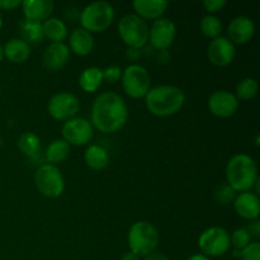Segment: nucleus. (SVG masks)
<instances>
[{
    "mask_svg": "<svg viewBox=\"0 0 260 260\" xmlns=\"http://www.w3.org/2000/svg\"><path fill=\"white\" fill-rule=\"evenodd\" d=\"M90 117L94 128L103 134H114L126 124L128 108L119 94L104 91L94 99Z\"/></svg>",
    "mask_w": 260,
    "mask_h": 260,
    "instance_id": "1",
    "label": "nucleus"
},
{
    "mask_svg": "<svg viewBox=\"0 0 260 260\" xmlns=\"http://www.w3.org/2000/svg\"><path fill=\"white\" fill-rule=\"evenodd\" d=\"M144 99L146 108L156 117L174 116L185 103L183 90L174 85L154 86L147 91Z\"/></svg>",
    "mask_w": 260,
    "mask_h": 260,
    "instance_id": "2",
    "label": "nucleus"
},
{
    "mask_svg": "<svg viewBox=\"0 0 260 260\" xmlns=\"http://www.w3.org/2000/svg\"><path fill=\"white\" fill-rule=\"evenodd\" d=\"M258 168L251 156L234 155L226 165V180L235 192H249L258 182Z\"/></svg>",
    "mask_w": 260,
    "mask_h": 260,
    "instance_id": "3",
    "label": "nucleus"
},
{
    "mask_svg": "<svg viewBox=\"0 0 260 260\" xmlns=\"http://www.w3.org/2000/svg\"><path fill=\"white\" fill-rule=\"evenodd\" d=\"M129 251L137 256H146L154 253L159 245V233L152 223L147 221H137L128 231Z\"/></svg>",
    "mask_w": 260,
    "mask_h": 260,
    "instance_id": "4",
    "label": "nucleus"
},
{
    "mask_svg": "<svg viewBox=\"0 0 260 260\" xmlns=\"http://www.w3.org/2000/svg\"><path fill=\"white\" fill-rule=\"evenodd\" d=\"M114 19V9L108 2H94L86 5L80 14L81 28L90 33L106 30Z\"/></svg>",
    "mask_w": 260,
    "mask_h": 260,
    "instance_id": "5",
    "label": "nucleus"
},
{
    "mask_svg": "<svg viewBox=\"0 0 260 260\" xmlns=\"http://www.w3.org/2000/svg\"><path fill=\"white\" fill-rule=\"evenodd\" d=\"M118 35L127 48H144L149 41V25L136 14H126L118 23Z\"/></svg>",
    "mask_w": 260,
    "mask_h": 260,
    "instance_id": "6",
    "label": "nucleus"
},
{
    "mask_svg": "<svg viewBox=\"0 0 260 260\" xmlns=\"http://www.w3.org/2000/svg\"><path fill=\"white\" fill-rule=\"evenodd\" d=\"M122 88L123 91L134 99L145 98L151 89V79L146 68L139 63H131L122 70Z\"/></svg>",
    "mask_w": 260,
    "mask_h": 260,
    "instance_id": "7",
    "label": "nucleus"
},
{
    "mask_svg": "<svg viewBox=\"0 0 260 260\" xmlns=\"http://www.w3.org/2000/svg\"><path fill=\"white\" fill-rule=\"evenodd\" d=\"M35 183L42 196L47 198L60 197L65 189V179L56 165L43 164L35 173Z\"/></svg>",
    "mask_w": 260,
    "mask_h": 260,
    "instance_id": "8",
    "label": "nucleus"
},
{
    "mask_svg": "<svg viewBox=\"0 0 260 260\" xmlns=\"http://www.w3.org/2000/svg\"><path fill=\"white\" fill-rule=\"evenodd\" d=\"M198 246L203 255L208 258L222 256L230 250V234L226 229L213 226L201 234L198 239Z\"/></svg>",
    "mask_w": 260,
    "mask_h": 260,
    "instance_id": "9",
    "label": "nucleus"
},
{
    "mask_svg": "<svg viewBox=\"0 0 260 260\" xmlns=\"http://www.w3.org/2000/svg\"><path fill=\"white\" fill-rule=\"evenodd\" d=\"M80 109V101L78 96L69 91H60L53 94L47 103V111L56 121L66 122L74 118Z\"/></svg>",
    "mask_w": 260,
    "mask_h": 260,
    "instance_id": "10",
    "label": "nucleus"
},
{
    "mask_svg": "<svg viewBox=\"0 0 260 260\" xmlns=\"http://www.w3.org/2000/svg\"><path fill=\"white\" fill-rule=\"evenodd\" d=\"M61 134H62V140H65L69 145L84 146L93 140L94 127L88 119L83 117H74L63 122Z\"/></svg>",
    "mask_w": 260,
    "mask_h": 260,
    "instance_id": "11",
    "label": "nucleus"
},
{
    "mask_svg": "<svg viewBox=\"0 0 260 260\" xmlns=\"http://www.w3.org/2000/svg\"><path fill=\"white\" fill-rule=\"evenodd\" d=\"M177 36V27L169 18H160L154 20L149 28L150 45L156 51H167L173 45Z\"/></svg>",
    "mask_w": 260,
    "mask_h": 260,
    "instance_id": "12",
    "label": "nucleus"
},
{
    "mask_svg": "<svg viewBox=\"0 0 260 260\" xmlns=\"http://www.w3.org/2000/svg\"><path fill=\"white\" fill-rule=\"evenodd\" d=\"M236 55L235 45L228 37L213 38L207 47V57L212 65L225 68L230 65Z\"/></svg>",
    "mask_w": 260,
    "mask_h": 260,
    "instance_id": "13",
    "label": "nucleus"
},
{
    "mask_svg": "<svg viewBox=\"0 0 260 260\" xmlns=\"http://www.w3.org/2000/svg\"><path fill=\"white\" fill-rule=\"evenodd\" d=\"M211 113L218 118L233 117L239 109V101L235 94L228 90H216L210 95L207 102Z\"/></svg>",
    "mask_w": 260,
    "mask_h": 260,
    "instance_id": "14",
    "label": "nucleus"
},
{
    "mask_svg": "<svg viewBox=\"0 0 260 260\" xmlns=\"http://www.w3.org/2000/svg\"><path fill=\"white\" fill-rule=\"evenodd\" d=\"M254 33H255V24L253 19L246 15L235 17L228 27V38L234 45H245L253 38Z\"/></svg>",
    "mask_w": 260,
    "mask_h": 260,
    "instance_id": "15",
    "label": "nucleus"
},
{
    "mask_svg": "<svg viewBox=\"0 0 260 260\" xmlns=\"http://www.w3.org/2000/svg\"><path fill=\"white\" fill-rule=\"evenodd\" d=\"M234 208L236 213L244 220H258L260 215V201L255 192H243L236 194L234 200Z\"/></svg>",
    "mask_w": 260,
    "mask_h": 260,
    "instance_id": "16",
    "label": "nucleus"
},
{
    "mask_svg": "<svg viewBox=\"0 0 260 260\" xmlns=\"http://www.w3.org/2000/svg\"><path fill=\"white\" fill-rule=\"evenodd\" d=\"M70 50L63 42H51L43 52L42 61L45 68L51 71H57L68 63Z\"/></svg>",
    "mask_w": 260,
    "mask_h": 260,
    "instance_id": "17",
    "label": "nucleus"
},
{
    "mask_svg": "<svg viewBox=\"0 0 260 260\" xmlns=\"http://www.w3.org/2000/svg\"><path fill=\"white\" fill-rule=\"evenodd\" d=\"M22 10L24 19L42 23L52 14L55 3L52 0H23Z\"/></svg>",
    "mask_w": 260,
    "mask_h": 260,
    "instance_id": "18",
    "label": "nucleus"
},
{
    "mask_svg": "<svg viewBox=\"0 0 260 260\" xmlns=\"http://www.w3.org/2000/svg\"><path fill=\"white\" fill-rule=\"evenodd\" d=\"M168 5L169 3L164 0H135L132 3L135 14L145 22L160 19L167 10Z\"/></svg>",
    "mask_w": 260,
    "mask_h": 260,
    "instance_id": "19",
    "label": "nucleus"
},
{
    "mask_svg": "<svg viewBox=\"0 0 260 260\" xmlns=\"http://www.w3.org/2000/svg\"><path fill=\"white\" fill-rule=\"evenodd\" d=\"M69 50L78 56H88L94 48L93 35L84 28H76L69 36Z\"/></svg>",
    "mask_w": 260,
    "mask_h": 260,
    "instance_id": "20",
    "label": "nucleus"
},
{
    "mask_svg": "<svg viewBox=\"0 0 260 260\" xmlns=\"http://www.w3.org/2000/svg\"><path fill=\"white\" fill-rule=\"evenodd\" d=\"M3 55L14 63H22L29 58L30 47L22 38H12L3 47Z\"/></svg>",
    "mask_w": 260,
    "mask_h": 260,
    "instance_id": "21",
    "label": "nucleus"
},
{
    "mask_svg": "<svg viewBox=\"0 0 260 260\" xmlns=\"http://www.w3.org/2000/svg\"><path fill=\"white\" fill-rule=\"evenodd\" d=\"M84 161L93 170L106 169L109 164L108 151L101 145H90L84 152Z\"/></svg>",
    "mask_w": 260,
    "mask_h": 260,
    "instance_id": "22",
    "label": "nucleus"
},
{
    "mask_svg": "<svg viewBox=\"0 0 260 260\" xmlns=\"http://www.w3.org/2000/svg\"><path fill=\"white\" fill-rule=\"evenodd\" d=\"M102 83H103V73L102 69L95 66L84 69L79 76V86L86 93H95L101 88Z\"/></svg>",
    "mask_w": 260,
    "mask_h": 260,
    "instance_id": "23",
    "label": "nucleus"
},
{
    "mask_svg": "<svg viewBox=\"0 0 260 260\" xmlns=\"http://www.w3.org/2000/svg\"><path fill=\"white\" fill-rule=\"evenodd\" d=\"M42 30L43 37L51 42H62L68 37V27L65 22L55 17H50L42 22Z\"/></svg>",
    "mask_w": 260,
    "mask_h": 260,
    "instance_id": "24",
    "label": "nucleus"
},
{
    "mask_svg": "<svg viewBox=\"0 0 260 260\" xmlns=\"http://www.w3.org/2000/svg\"><path fill=\"white\" fill-rule=\"evenodd\" d=\"M69 155H70V145L62 139L51 141L46 150V159H47L48 164L52 165H57L65 161Z\"/></svg>",
    "mask_w": 260,
    "mask_h": 260,
    "instance_id": "25",
    "label": "nucleus"
},
{
    "mask_svg": "<svg viewBox=\"0 0 260 260\" xmlns=\"http://www.w3.org/2000/svg\"><path fill=\"white\" fill-rule=\"evenodd\" d=\"M17 145L20 152L28 157L36 156L41 150L40 137L33 132H24V134L20 135Z\"/></svg>",
    "mask_w": 260,
    "mask_h": 260,
    "instance_id": "26",
    "label": "nucleus"
},
{
    "mask_svg": "<svg viewBox=\"0 0 260 260\" xmlns=\"http://www.w3.org/2000/svg\"><path fill=\"white\" fill-rule=\"evenodd\" d=\"M20 33H22V40L24 42L29 43H40L43 40L42 23L32 22V20L23 19L20 22Z\"/></svg>",
    "mask_w": 260,
    "mask_h": 260,
    "instance_id": "27",
    "label": "nucleus"
},
{
    "mask_svg": "<svg viewBox=\"0 0 260 260\" xmlns=\"http://www.w3.org/2000/svg\"><path fill=\"white\" fill-rule=\"evenodd\" d=\"M258 81L254 78H244L240 80L236 85V94L235 96L238 101H250V99L255 98L258 94Z\"/></svg>",
    "mask_w": 260,
    "mask_h": 260,
    "instance_id": "28",
    "label": "nucleus"
},
{
    "mask_svg": "<svg viewBox=\"0 0 260 260\" xmlns=\"http://www.w3.org/2000/svg\"><path fill=\"white\" fill-rule=\"evenodd\" d=\"M200 27L203 36H206L207 38H211V40L220 37L221 32H222V23H221L220 18L212 14L205 15L202 18V20H201Z\"/></svg>",
    "mask_w": 260,
    "mask_h": 260,
    "instance_id": "29",
    "label": "nucleus"
},
{
    "mask_svg": "<svg viewBox=\"0 0 260 260\" xmlns=\"http://www.w3.org/2000/svg\"><path fill=\"white\" fill-rule=\"evenodd\" d=\"M250 243H251V236L249 235L246 228H238L230 235V244L235 248V250L241 251Z\"/></svg>",
    "mask_w": 260,
    "mask_h": 260,
    "instance_id": "30",
    "label": "nucleus"
},
{
    "mask_svg": "<svg viewBox=\"0 0 260 260\" xmlns=\"http://www.w3.org/2000/svg\"><path fill=\"white\" fill-rule=\"evenodd\" d=\"M235 197H236V192L228 184V183L220 185L218 189L216 190L215 193L216 201H217L218 203H221V205H229V203L234 202Z\"/></svg>",
    "mask_w": 260,
    "mask_h": 260,
    "instance_id": "31",
    "label": "nucleus"
},
{
    "mask_svg": "<svg viewBox=\"0 0 260 260\" xmlns=\"http://www.w3.org/2000/svg\"><path fill=\"white\" fill-rule=\"evenodd\" d=\"M241 260H260V244L251 241L246 248L241 250Z\"/></svg>",
    "mask_w": 260,
    "mask_h": 260,
    "instance_id": "32",
    "label": "nucleus"
},
{
    "mask_svg": "<svg viewBox=\"0 0 260 260\" xmlns=\"http://www.w3.org/2000/svg\"><path fill=\"white\" fill-rule=\"evenodd\" d=\"M102 73H103V81L106 80L113 84L121 79L122 69L119 66H107L104 70H102Z\"/></svg>",
    "mask_w": 260,
    "mask_h": 260,
    "instance_id": "33",
    "label": "nucleus"
},
{
    "mask_svg": "<svg viewBox=\"0 0 260 260\" xmlns=\"http://www.w3.org/2000/svg\"><path fill=\"white\" fill-rule=\"evenodd\" d=\"M203 7L208 14L215 15V13L221 12L226 7V0H205Z\"/></svg>",
    "mask_w": 260,
    "mask_h": 260,
    "instance_id": "34",
    "label": "nucleus"
},
{
    "mask_svg": "<svg viewBox=\"0 0 260 260\" xmlns=\"http://www.w3.org/2000/svg\"><path fill=\"white\" fill-rule=\"evenodd\" d=\"M22 4L19 0H0V10H13Z\"/></svg>",
    "mask_w": 260,
    "mask_h": 260,
    "instance_id": "35",
    "label": "nucleus"
},
{
    "mask_svg": "<svg viewBox=\"0 0 260 260\" xmlns=\"http://www.w3.org/2000/svg\"><path fill=\"white\" fill-rule=\"evenodd\" d=\"M246 230H248L249 235H250L251 238H259V235H260V222L258 220L251 221V222L249 223L248 228H246Z\"/></svg>",
    "mask_w": 260,
    "mask_h": 260,
    "instance_id": "36",
    "label": "nucleus"
},
{
    "mask_svg": "<svg viewBox=\"0 0 260 260\" xmlns=\"http://www.w3.org/2000/svg\"><path fill=\"white\" fill-rule=\"evenodd\" d=\"M142 48H127L126 51V56L128 60L131 61H136L141 57L142 55Z\"/></svg>",
    "mask_w": 260,
    "mask_h": 260,
    "instance_id": "37",
    "label": "nucleus"
},
{
    "mask_svg": "<svg viewBox=\"0 0 260 260\" xmlns=\"http://www.w3.org/2000/svg\"><path fill=\"white\" fill-rule=\"evenodd\" d=\"M144 260H169V258H168L167 255H164V254L154 251V253H151V254H149V255L145 256Z\"/></svg>",
    "mask_w": 260,
    "mask_h": 260,
    "instance_id": "38",
    "label": "nucleus"
},
{
    "mask_svg": "<svg viewBox=\"0 0 260 260\" xmlns=\"http://www.w3.org/2000/svg\"><path fill=\"white\" fill-rule=\"evenodd\" d=\"M121 260H140V256H137L136 254H134L132 251H128V253L123 254Z\"/></svg>",
    "mask_w": 260,
    "mask_h": 260,
    "instance_id": "39",
    "label": "nucleus"
},
{
    "mask_svg": "<svg viewBox=\"0 0 260 260\" xmlns=\"http://www.w3.org/2000/svg\"><path fill=\"white\" fill-rule=\"evenodd\" d=\"M187 260H211V258L203 255V254H194V255L189 256Z\"/></svg>",
    "mask_w": 260,
    "mask_h": 260,
    "instance_id": "40",
    "label": "nucleus"
},
{
    "mask_svg": "<svg viewBox=\"0 0 260 260\" xmlns=\"http://www.w3.org/2000/svg\"><path fill=\"white\" fill-rule=\"evenodd\" d=\"M3 57H4V55H3V46L0 45V61L3 60Z\"/></svg>",
    "mask_w": 260,
    "mask_h": 260,
    "instance_id": "41",
    "label": "nucleus"
},
{
    "mask_svg": "<svg viewBox=\"0 0 260 260\" xmlns=\"http://www.w3.org/2000/svg\"><path fill=\"white\" fill-rule=\"evenodd\" d=\"M3 25V19H2V13H0V28H2Z\"/></svg>",
    "mask_w": 260,
    "mask_h": 260,
    "instance_id": "42",
    "label": "nucleus"
},
{
    "mask_svg": "<svg viewBox=\"0 0 260 260\" xmlns=\"http://www.w3.org/2000/svg\"><path fill=\"white\" fill-rule=\"evenodd\" d=\"M0 94H2V89H0Z\"/></svg>",
    "mask_w": 260,
    "mask_h": 260,
    "instance_id": "43",
    "label": "nucleus"
}]
</instances>
